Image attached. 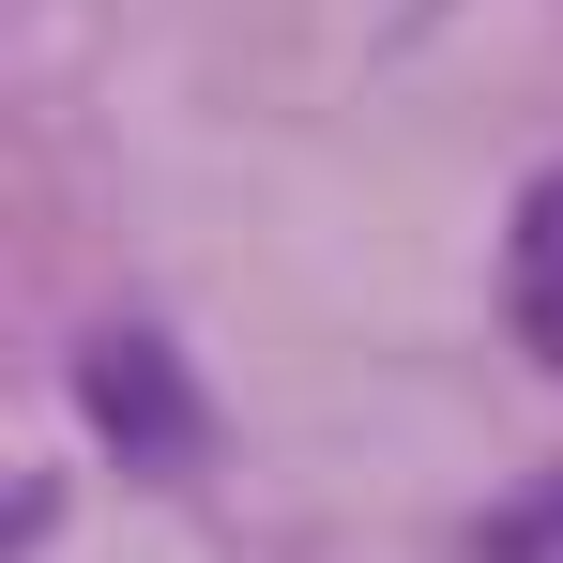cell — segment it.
Instances as JSON below:
<instances>
[{"instance_id": "3", "label": "cell", "mask_w": 563, "mask_h": 563, "mask_svg": "<svg viewBox=\"0 0 563 563\" xmlns=\"http://www.w3.org/2000/svg\"><path fill=\"white\" fill-rule=\"evenodd\" d=\"M487 563H563V472L518 503V518H503V533H487Z\"/></svg>"}, {"instance_id": "4", "label": "cell", "mask_w": 563, "mask_h": 563, "mask_svg": "<svg viewBox=\"0 0 563 563\" xmlns=\"http://www.w3.org/2000/svg\"><path fill=\"white\" fill-rule=\"evenodd\" d=\"M31 518H46V487H0V549H15V533H31Z\"/></svg>"}, {"instance_id": "2", "label": "cell", "mask_w": 563, "mask_h": 563, "mask_svg": "<svg viewBox=\"0 0 563 563\" xmlns=\"http://www.w3.org/2000/svg\"><path fill=\"white\" fill-rule=\"evenodd\" d=\"M518 335L563 366V184H533V213H518Z\"/></svg>"}, {"instance_id": "1", "label": "cell", "mask_w": 563, "mask_h": 563, "mask_svg": "<svg viewBox=\"0 0 563 563\" xmlns=\"http://www.w3.org/2000/svg\"><path fill=\"white\" fill-rule=\"evenodd\" d=\"M77 411H92V442L122 472H184L213 427H198V380H184V351L153 335V320H107L92 351H77Z\"/></svg>"}]
</instances>
